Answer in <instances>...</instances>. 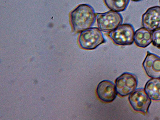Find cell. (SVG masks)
Returning <instances> with one entry per match:
<instances>
[{
  "instance_id": "6da1fadb",
  "label": "cell",
  "mask_w": 160,
  "mask_h": 120,
  "mask_svg": "<svg viewBox=\"0 0 160 120\" xmlns=\"http://www.w3.org/2000/svg\"><path fill=\"white\" fill-rule=\"evenodd\" d=\"M70 20L73 31L81 32L93 25L96 20V13L91 5L81 4L71 12Z\"/></svg>"
},
{
  "instance_id": "7a4b0ae2",
  "label": "cell",
  "mask_w": 160,
  "mask_h": 120,
  "mask_svg": "<svg viewBox=\"0 0 160 120\" xmlns=\"http://www.w3.org/2000/svg\"><path fill=\"white\" fill-rule=\"evenodd\" d=\"M106 42L102 31L98 28H91L82 31L78 42L83 49L92 50Z\"/></svg>"
},
{
  "instance_id": "3957f363",
  "label": "cell",
  "mask_w": 160,
  "mask_h": 120,
  "mask_svg": "<svg viewBox=\"0 0 160 120\" xmlns=\"http://www.w3.org/2000/svg\"><path fill=\"white\" fill-rule=\"evenodd\" d=\"M96 20L98 28L105 32L113 31L123 22L122 15L111 10L104 13H97Z\"/></svg>"
},
{
  "instance_id": "277c9868",
  "label": "cell",
  "mask_w": 160,
  "mask_h": 120,
  "mask_svg": "<svg viewBox=\"0 0 160 120\" xmlns=\"http://www.w3.org/2000/svg\"><path fill=\"white\" fill-rule=\"evenodd\" d=\"M135 29L128 23L122 24L109 32L108 36L115 44L120 46L130 45L134 42Z\"/></svg>"
},
{
  "instance_id": "5b68a950",
  "label": "cell",
  "mask_w": 160,
  "mask_h": 120,
  "mask_svg": "<svg viewBox=\"0 0 160 120\" xmlns=\"http://www.w3.org/2000/svg\"><path fill=\"white\" fill-rule=\"evenodd\" d=\"M138 84L136 76L128 72H125L116 79L115 87L120 96H128L137 89Z\"/></svg>"
},
{
  "instance_id": "8992f818",
  "label": "cell",
  "mask_w": 160,
  "mask_h": 120,
  "mask_svg": "<svg viewBox=\"0 0 160 120\" xmlns=\"http://www.w3.org/2000/svg\"><path fill=\"white\" fill-rule=\"evenodd\" d=\"M130 105L137 112L147 113L148 111L151 100L142 88L136 89L128 97Z\"/></svg>"
},
{
  "instance_id": "52a82bcc",
  "label": "cell",
  "mask_w": 160,
  "mask_h": 120,
  "mask_svg": "<svg viewBox=\"0 0 160 120\" xmlns=\"http://www.w3.org/2000/svg\"><path fill=\"white\" fill-rule=\"evenodd\" d=\"M96 92L98 98L103 102L107 103L113 101L118 94L115 84L108 80H103L98 83Z\"/></svg>"
},
{
  "instance_id": "ba28073f",
  "label": "cell",
  "mask_w": 160,
  "mask_h": 120,
  "mask_svg": "<svg viewBox=\"0 0 160 120\" xmlns=\"http://www.w3.org/2000/svg\"><path fill=\"white\" fill-rule=\"evenodd\" d=\"M143 27L152 32L160 28V7L148 8L142 17Z\"/></svg>"
},
{
  "instance_id": "9c48e42d",
  "label": "cell",
  "mask_w": 160,
  "mask_h": 120,
  "mask_svg": "<svg viewBox=\"0 0 160 120\" xmlns=\"http://www.w3.org/2000/svg\"><path fill=\"white\" fill-rule=\"evenodd\" d=\"M142 66L149 78H160V57L148 51Z\"/></svg>"
},
{
  "instance_id": "30bf717a",
  "label": "cell",
  "mask_w": 160,
  "mask_h": 120,
  "mask_svg": "<svg viewBox=\"0 0 160 120\" xmlns=\"http://www.w3.org/2000/svg\"><path fill=\"white\" fill-rule=\"evenodd\" d=\"M134 41L139 48H147L152 42V32L144 27L140 28L135 32Z\"/></svg>"
},
{
  "instance_id": "8fae6325",
  "label": "cell",
  "mask_w": 160,
  "mask_h": 120,
  "mask_svg": "<svg viewBox=\"0 0 160 120\" xmlns=\"http://www.w3.org/2000/svg\"><path fill=\"white\" fill-rule=\"evenodd\" d=\"M144 89L151 100L160 101V78H151L148 80Z\"/></svg>"
},
{
  "instance_id": "7c38bea8",
  "label": "cell",
  "mask_w": 160,
  "mask_h": 120,
  "mask_svg": "<svg viewBox=\"0 0 160 120\" xmlns=\"http://www.w3.org/2000/svg\"><path fill=\"white\" fill-rule=\"evenodd\" d=\"M130 0H104L105 5L111 11L121 12L125 11Z\"/></svg>"
},
{
  "instance_id": "4fadbf2b",
  "label": "cell",
  "mask_w": 160,
  "mask_h": 120,
  "mask_svg": "<svg viewBox=\"0 0 160 120\" xmlns=\"http://www.w3.org/2000/svg\"><path fill=\"white\" fill-rule=\"evenodd\" d=\"M152 37L153 45L160 48V28L152 32Z\"/></svg>"
},
{
  "instance_id": "5bb4252c",
  "label": "cell",
  "mask_w": 160,
  "mask_h": 120,
  "mask_svg": "<svg viewBox=\"0 0 160 120\" xmlns=\"http://www.w3.org/2000/svg\"><path fill=\"white\" fill-rule=\"evenodd\" d=\"M133 1H135V2H138V1H142V0H131Z\"/></svg>"
},
{
  "instance_id": "9a60e30c",
  "label": "cell",
  "mask_w": 160,
  "mask_h": 120,
  "mask_svg": "<svg viewBox=\"0 0 160 120\" xmlns=\"http://www.w3.org/2000/svg\"><path fill=\"white\" fill-rule=\"evenodd\" d=\"M159 3H160V0H159Z\"/></svg>"
}]
</instances>
